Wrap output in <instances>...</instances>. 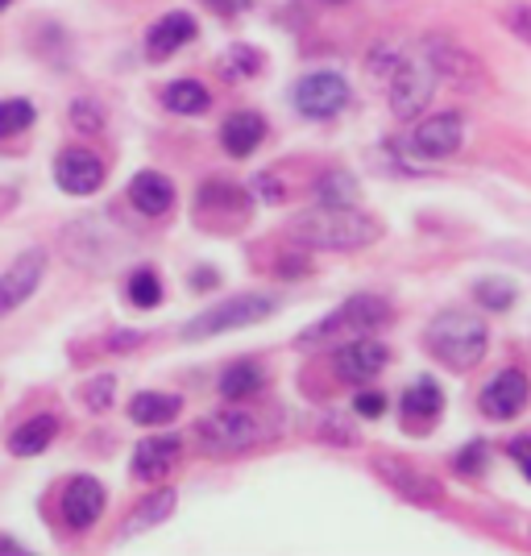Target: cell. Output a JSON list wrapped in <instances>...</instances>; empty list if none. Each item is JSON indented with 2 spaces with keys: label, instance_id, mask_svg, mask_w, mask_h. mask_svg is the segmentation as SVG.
I'll use <instances>...</instances> for the list:
<instances>
[{
  "label": "cell",
  "instance_id": "cell-1",
  "mask_svg": "<svg viewBox=\"0 0 531 556\" xmlns=\"http://www.w3.org/2000/svg\"><path fill=\"white\" fill-rule=\"evenodd\" d=\"M287 232L307 250H366L382 237V220H374L370 212L320 204L312 212H300Z\"/></svg>",
  "mask_w": 531,
  "mask_h": 556
},
{
  "label": "cell",
  "instance_id": "cell-28",
  "mask_svg": "<svg viewBox=\"0 0 531 556\" xmlns=\"http://www.w3.org/2000/svg\"><path fill=\"white\" fill-rule=\"evenodd\" d=\"M473 295H478V303L490 307V312H507L510 303H515V282H510V278H482V282L473 287Z\"/></svg>",
  "mask_w": 531,
  "mask_h": 556
},
{
  "label": "cell",
  "instance_id": "cell-31",
  "mask_svg": "<svg viewBox=\"0 0 531 556\" xmlns=\"http://www.w3.org/2000/svg\"><path fill=\"white\" fill-rule=\"evenodd\" d=\"M113 394H116V378L113 374H100V378H92V382L84 387V403H88L92 412H104V407L113 403Z\"/></svg>",
  "mask_w": 531,
  "mask_h": 556
},
{
  "label": "cell",
  "instance_id": "cell-10",
  "mask_svg": "<svg viewBox=\"0 0 531 556\" xmlns=\"http://www.w3.org/2000/svg\"><path fill=\"white\" fill-rule=\"evenodd\" d=\"M465 141V116L462 113H437L423 116L412 134V146H416L419 159L428 163H440V159H453Z\"/></svg>",
  "mask_w": 531,
  "mask_h": 556
},
{
  "label": "cell",
  "instance_id": "cell-40",
  "mask_svg": "<svg viewBox=\"0 0 531 556\" xmlns=\"http://www.w3.org/2000/svg\"><path fill=\"white\" fill-rule=\"evenodd\" d=\"M0 553H25L17 540H9V535H0Z\"/></svg>",
  "mask_w": 531,
  "mask_h": 556
},
{
  "label": "cell",
  "instance_id": "cell-42",
  "mask_svg": "<svg viewBox=\"0 0 531 556\" xmlns=\"http://www.w3.org/2000/svg\"><path fill=\"white\" fill-rule=\"evenodd\" d=\"M328 4H345V0H328Z\"/></svg>",
  "mask_w": 531,
  "mask_h": 556
},
{
  "label": "cell",
  "instance_id": "cell-41",
  "mask_svg": "<svg viewBox=\"0 0 531 556\" xmlns=\"http://www.w3.org/2000/svg\"><path fill=\"white\" fill-rule=\"evenodd\" d=\"M9 4H13V0H0V13H4V9H9Z\"/></svg>",
  "mask_w": 531,
  "mask_h": 556
},
{
  "label": "cell",
  "instance_id": "cell-38",
  "mask_svg": "<svg viewBox=\"0 0 531 556\" xmlns=\"http://www.w3.org/2000/svg\"><path fill=\"white\" fill-rule=\"evenodd\" d=\"M208 9H216L220 17H237V13H245L250 9V0H204Z\"/></svg>",
  "mask_w": 531,
  "mask_h": 556
},
{
  "label": "cell",
  "instance_id": "cell-6",
  "mask_svg": "<svg viewBox=\"0 0 531 556\" xmlns=\"http://www.w3.org/2000/svg\"><path fill=\"white\" fill-rule=\"evenodd\" d=\"M437 67L428 63V54H412V59H403V63H394V75H391V113L399 121H416L423 116L428 109V100L437 92Z\"/></svg>",
  "mask_w": 531,
  "mask_h": 556
},
{
  "label": "cell",
  "instance_id": "cell-39",
  "mask_svg": "<svg viewBox=\"0 0 531 556\" xmlns=\"http://www.w3.org/2000/svg\"><path fill=\"white\" fill-rule=\"evenodd\" d=\"M138 341H141V332H116L113 349H129V345H138Z\"/></svg>",
  "mask_w": 531,
  "mask_h": 556
},
{
  "label": "cell",
  "instance_id": "cell-30",
  "mask_svg": "<svg viewBox=\"0 0 531 556\" xmlns=\"http://www.w3.org/2000/svg\"><path fill=\"white\" fill-rule=\"evenodd\" d=\"M71 125H75L79 134H100V129H104V109H100L96 100H75V104H71Z\"/></svg>",
  "mask_w": 531,
  "mask_h": 556
},
{
  "label": "cell",
  "instance_id": "cell-20",
  "mask_svg": "<svg viewBox=\"0 0 531 556\" xmlns=\"http://www.w3.org/2000/svg\"><path fill=\"white\" fill-rule=\"evenodd\" d=\"M184 412V399L179 394H159V391H141L129 399V419L141 428H159Z\"/></svg>",
  "mask_w": 531,
  "mask_h": 556
},
{
  "label": "cell",
  "instance_id": "cell-9",
  "mask_svg": "<svg viewBox=\"0 0 531 556\" xmlns=\"http://www.w3.org/2000/svg\"><path fill=\"white\" fill-rule=\"evenodd\" d=\"M387 362H391V353L382 341H374V337H353L349 345H341L332 353V370L337 378H345L353 387H366L374 382L378 374L387 370Z\"/></svg>",
  "mask_w": 531,
  "mask_h": 556
},
{
  "label": "cell",
  "instance_id": "cell-29",
  "mask_svg": "<svg viewBox=\"0 0 531 556\" xmlns=\"http://www.w3.org/2000/svg\"><path fill=\"white\" fill-rule=\"evenodd\" d=\"M129 303H134V307H159L162 282L154 270H134V275H129Z\"/></svg>",
  "mask_w": 531,
  "mask_h": 556
},
{
  "label": "cell",
  "instance_id": "cell-36",
  "mask_svg": "<svg viewBox=\"0 0 531 556\" xmlns=\"http://www.w3.org/2000/svg\"><path fill=\"white\" fill-rule=\"evenodd\" d=\"M254 187H257V195H262V200H266V204H282V200H287V191H282V187H278V179H275V175H257V179H254Z\"/></svg>",
  "mask_w": 531,
  "mask_h": 556
},
{
  "label": "cell",
  "instance_id": "cell-27",
  "mask_svg": "<svg viewBox=\"0 0 531 556\" xmlns=\"http://www.w3.org/2000/svg\"><path fill=\"white\" fill-rule=\"evenodd\" d=\"M38 121V109L29 100H4L0 104V138H17Z\"/></svg>",
  "mask_w": 531,
  "mask_h": 556
},
{
  "label": "cell",
  "instance_id": "cell-7",
  "mask_svg": "<svg viewBox=\"0 0 531 556\" xmlns=\"http://www.w3.org/2000/svg\"><path fill=\"white\" fill-rule=\"evenodd\" d=\"M349 104V84L337 71H312L295 84V109L312 121H332Z\"/></svg>",
  "mask_w": 531,
  "mask_h": 556
},
{
  "label": "cell",
  "instance_id": "cell-15",
  "mask_svg": "<svg viewBox=\"0 0 531 556\" xmlns=\"http://www.w3.org/2000/svg\"><path fill=\"white\" fill-rule=\"evenodd\" d=\"M374 469H378V473L391 482L394 494L412 498V503H419V507H432V503H440V498H444L440 482H432L428 473L412 469L407 462H394V457H374Z\"/></svg>",
  "mask_w": 531,
  "mask_h": 556
},
{
  "label": "cell",
  "instance_id": "cell-17",
  "mask_svg": "<svg viewBox=\"0 0 531 556\" xmlns=\"http://www.w3.org/2000/svg\"><path fill=\"white\" fill-rule=\"evenodd\" d=\"M129 204L141 216H166L170 204H175V184L166 175H159V170H138L129 179Z\"/></svg>",
  "mask_w": 531,
  "mask_h": 556
},
{
  "label": "cell",
  "instance_id": "cell-24",
  "mask_svg": "<svg viewBox=\"0 0 531 556\" xmlns=\"http://www.w3.org/2000/svg\"><path fill=\"white\" fill-rule=\"evenodd\" d=\"M162 104H166L170 113H179V116H200L212 104V96H208V88H204L200 79H175V84H166Z\"/></svg>",
  "mask_w": 531,
  "mask_h": 556
},
{
  "label": "cell",
  "instance_id": "cell-11",
  "mask_svg": "<svg viewBox=\"0 0 531 556\" xmlns=\"http://www.w3.org/2000/svg\"><path fill=\"white\" fill-rule=\"evenodd\" d=\"M423 54H428V63L437 67V75H444L448 84H457L462 92H478L485 84V71L478 67V59H473L469 50L444 42V38H432V42L423 47Z\"/></svg>",
  "mask_w": 531,
  "mask_h": 556
},
{
  "label": "cell",
  "instance_id": "cell-34",
  "mask_svg": "<svg viewBox=\"0 0 531 556\" xmlns=\"http://www.w3.org/2000/svg\"><path fill=\"white\" fill-rule=\"evenodd\" d=\"M503 25H507L519 42L531 47V4H510L507 13H503Z\"/></svg>",
  "mask_w": 531,
  "mask_h": 556
},
{
  "label": "cell",
  "instance_id": "cell-2",
  "mask_svg": "<svg viewBox=\"0 0 531 556\" xmlns=\"http://www.w3.org/2000/svg\"><path fill=\"white\" fill-rule=\"evenodd\" d=\"M423 341L448 370H473L490 349V328L469 312H440L423 332Z\"/></svg>",
  "mask_w": 531,
  "mask_h": 556
},
{
  "label": "cell",
  "instance_id": "cell-22",
  "mask_svg": "<svg viewBox=\"0 0 531 556\" xmlns=\"http://www.w3.org/2000/svg\"><path fill=\"white\" fill-rule=\"evenodd\" d=\"M175 510V490L166 486V490H154L146 503H141L134 515H129V523L121 528V540H134V535H141V532H150V528H159L162 519Z\"/></svg>",
  "mask_w": 531,
  "mask_h": 556
},
{
  "label": "cell",
  "instance_id": "cell-35",
  "mask_svg": "<svg viewBox=\"0 0 531 556\" xmlns=\"http://www.w3.org/2000/svg\"><path fill=\"white\" fill-rule=\"evenodd\" d=\"M353 412L362 419H378L382 412H387V394H378V391H362L357 399H353Z\"/></svg>",
  "mask_w": 531,
  "mask_h": 556
},
{
  "label": "cell",
  "instance_id": "cell-37",
  "mask_svg": "<svg viewBox=\"0 0 531 556\" xmlns=\"http://www.w3.org/2000/svg\"><path fill=\"white\" fill-rule=\"evenodd\" d=\"M510 462L523 469V478H531V437H519V441H510Z\"/></svg>",
  "mask_w": 531,
  "mask_h": 556
},
{
  "label": "cell",
  "instance_id": "cell-21",
  "mask_svg": "<svg viewBox=\"0 0 531 556\" xmlns=\"http://www.w3.org/2000/svg\"><path fill=\"white\" fill-rule=\"evenodd\" d=\"M54 437H59V416H34L9 437V448L17 457H38V453H47Z\"/></svg>",
  "mask_w": 531,
  "mask_h": 556
},
{
  "label": "cell",
  "instance_id": "cell-5",
  "mask_svg": "<svg viewBox=\"0 0 531 556\" xmlns=\"http://www.w3.org/2000/svg\"><path fill=\"white\" fill-rule=\"evenodd\" d=\"M382 325H391V303L382 295H353L337 312H328L320 325L300 332V345H316L324 337H337V332H353V337H370Z\"/></svg>",
  "mask_w": 531,
  "mask_h": 556
},
{
  "label": "cell",
  "instance_id": "cell-8",
  "mask_svg": "<svg viewBox=\"0 0 531 556\" xmlns=\"http://www.w3.org/2000/svg\"><path fill=\"white\" fill-rule=\"evenodd\" d=\"M42 275H47V250H25L9 262V270L0 275V316L17 312L38 287H42Z\"/></svg>",
  "mask_w": 531,
  "mask_h": 556
},
{
  "label": "cell",
  "instance_id": "cell-4",
  "mask_svg": "<svg viewBox=\"0 0 531 556\" xmlns=\"http://www.w3.org/2000/svg\"><path fill=\"white\" fill-rule=\"evenodd\" d=\"M270 437L266 419L250 416V412H212L195 424V441L208 448L212 457H229V453H245Z\"/></svg>",
  "mask_w": 531,
  "mask_h": 556
},
{
  "label": "cell",
  "instance_id": "cell-32",
  "mask_svg": "<svg viewBox=\"0 0 531 556\" xmlns=\"http://www.w3.org/2000/svg\"><path fill=\"white\" fill-rule=\"evenodd\" d=\"M257 67H262V54H257L254 47H232L229 59H225V75H232V79L254 75Z\"/></svg>",
  "mask_w": 531,
  "mask_h": 556
},
{
  "label": "cell",
  "instance_id": "cell-14",
  "mask_svg": "<svg viewBox=\"0 0 531 556\" xmlns=\"http://www.w3.org/2000/svg\"><path fill=\"white\" fill-rule=\"evenodd\" d=\"M104 503H109V494L104 486L96 482V478H71L67 486H63V519H67L71 532H88L96 519L104 515Z\"/></svg>",
  "mask_w": 531,
  "mask_h": 556
},
{
  "label": "cell",
  "instance_id": "cell-13",
  "mask_svg": "<svg viewBox=\"0 0 531 556\" xmlns=\"http://www.w3.org/2000/svg\"><path fill=\"white\" fill-rule=\"evenodd\" d=\"M54 184L63 187L67 195H92L104 184V163L96 159L92 150L71 146V150L59 154V163H54Z\"/></svg>",
  "mask_w": 531,
  "mask_h": 556
},
{
  "label": "cell",
  "instance_id": "cell-23",
  "mask_svg": "<svg viewBox=\"0 0 531 556\" xmlns=\"http://www.w3.org/2000/svg\"><path fill=\"white\" fill-rule=\"evenodd\" d=\"M399 407H403L407 419H437L440 412H444V391H440L432 378H419V382H412V387L403 391Z\"/></svg>",
  "mask_w": 531,
  "mask_h": 556
},
{
  "label": "cell",
  "instance_id": "cell-12",
  "mask_svg": "<svg viewBox=\"0 0 531 556\" xmlns=\"http://www.w3.org/2000/svg\"><path fill=\"white\" fill-rule=\"evenodd\" d=\"M528 403V378L523 370H503L494 374L478 394V407L485 419H515Z\"/></svg>",
  "mask_w": 531,
  "mask_h": 556
},
{
  "label": "cell",
  "instance_id": "cell-25",
  "mask_svg": "<svg viewBox=\"0 0 531 556\" xmlns=\"http://www.w3.org/2000/svg\"><path fill=\"white\" fill-rule=\"evenodd\" d=\"M257 387H266V374H262L257 362H232L229 370L220 374V394L229 403H241V399L257 394Z\"/></svg>",
  "mask_w": 531,
  "mask_h": 556
},
{
  "label": "cell",
  "instance_id": "cell-3",
  "mask_svg": "<svg viewBox=\"0 0 531 556\" xmlns=\"http://www.w3.org/2000/svg\"><path fill=\"white\" fill-rule=\"evenodd\" d=\"M278 312V295H262V291H245V295H232V300L208 307L204 316H195L191 325H184V341H208L232 328H250L266 316Z\"/></svg>",
  "mask_w": 531,
  "mask_h": 556
},
{
  "label": "cell",
  "instance_id": "cell-33",
  "mask_svg": "<svg viewBox=\"0 0 531 556\" xmlns=\"http://www.w3.org/2000/svg\"><path fill=\"white\" fill-rule=\"evenodd\" d=\"M485 462H490V448H485L482 441L465 444V448H457V457H453V465H457L462 473H482Z\"/></svg>",
  "mask_w": 531,
  "mask_h": 556
},
{
  "label": "cell",
  "instance_id": "cell-26",
  "mask_svg": "<svg viewBox=\"0 0 531 556\" xmlns=\"http://www.w3.org/2000/svg\"><path fill=\"white\" fill-rule=\"evenodd\" d=\"M316 195L328 208H357V179L349 170H328L316 184Z\"/></svg>",
  "mask_w": 531,
  "mask_h": 556
},
{
  "label": "cell",
  "instance_id": "cell-18",
  "mask_svg": "<svg viewBox=\"0 0 531 556\" xmlns=\"http://www.w3.org/2000/svg\"><path fill=\"white\" fill-rule=\"evenodd\" d=\"M195 38V22H191V13H166L159 22L150 25V34H146V50H150V59H170L179 47H187Z\"/></svg>",
  "mask_w": 531,
  "mask_h": 556
},
{
  "label": "cell",
  "instance_id": "cell-19",
  "mask_svg": "<svg viewBox=\"0 0 531 556\" xmlns=\"http://www.w3.org/2000/svg\"><path fill=\"white\" fill-rule=\"evenodd\" d=\"M266 138V121L257 113H232L225 125H220V146L229 150L232 159H250L257 146Z\"/></svg>",
  "mask_w": 531,
  "mask_h": 556
},
{
  "label": "cell",
  "instance_id": "cell-16",
  "mask_svg": "<svg viewBox=\"0 0 531 556\" xmlns=\"http://www.w3.org/2000/svg\"><path fill=\"white\" fill-rule=\"evenodd\" d=\"M184 453V441L179 437H150L134 448V478L138 482H159L166 478V469L179 462Z\"/></svg>",
  "mask_w": 531,
  "mask_h": 556
}]
</instances>
